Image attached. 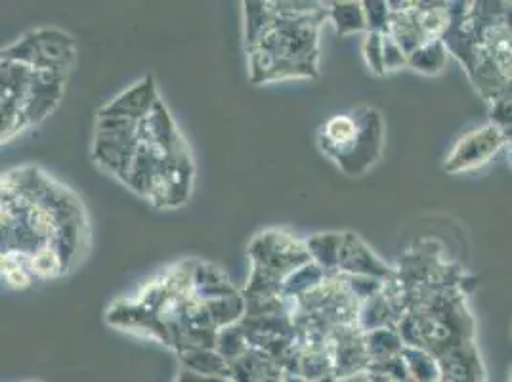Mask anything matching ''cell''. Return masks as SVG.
Here are the masks:
<instances>
[{
  "label": "cell",
  "instance_id": "obj_7",
  "mask_svg": "<svg viewBox=\"0 0 512 382\" xmlns=\"http://www.w3.org/2000/svg\"><path fill=\"white\" fill-rule=\"evenodd\" d=\"M507 146L505 128L497 123H486L467 132L455 142L444 163V170L449 174H461L470 170L482 169L491 159Z\"/></svg>",
  "mask_w": 512,
  "mask_h": 382
},
{
  "label": "cell",
  "instance_id": "obj_2",
  "mask_svg": "<svg viewBox=\"0 0 512 382\" xmlns=\"http://www.w3.org/2000/svg\"><path fill=\"white\" fill-rule=\"evenodd\" d=\"M327 20V4L314 14L276 12L274 22L258 43L247 50L251 83L264 85L285 79H316L320 73L318 37L321 25Z\"/></svg>",
  "mask_w": 512,
  "mask_h": 382
},
{
  "label": "cell",
  "instance_id": "obj_31",
  "mask_svg": "<svg viewBox=\"0 0 512 382\" xmlns=\"http://www.w3.org/2000/svg\"><path fill=\"white\" fill-rule=\"evenodd\" d=\"M384 69L386 73L388 71H398L402 67L409 65V56L406 54V50L396 43L390 35H384Z\"/></svg>",
  "mask_w": 512,
  "mask_h": 382
},
{
  "label": "cell",
  "instance_id": "obj_22",
  "mask_svg": "<svg viewBox=\"0 0 512 382\" xmlns=\"http://www.w3.org/2000/svg\"><path fill=\"white\" fill-rule=\"evenodd\" d=\"M327 277L329 276L321 270L318 264L308 262L306 266L295 270L291 276L283 281V291L281 293L287 300H297V298L312 293L314 289H318Z\"/></svg>",
  "mask_w": 512,
  "mask_h": 382
},
{
  "label": "cell",
  "instance_id": "obj_1",
  "mask_svg": "<svg viewBox=\"0 0 512 382\" xmlns=\"http://www.w3.org/2000/svg\"><path fill=\"white\" fill-rule=\"evenodd\" d=\"M2 255H37L54 247L71 270L90 237L81 199L43 170L22 167L2 178Z\"/></svg>",
  "mask_w": 512,
  "mask_h": 382
},
{
  "label": "cell",
  "instance_id": "obj_35",
  "mask_svg": "<svg viewBox=\"0 0 512 382\" xmlns=\"http://www.w3.org/2000/svg\"><path fill=\"white\" fill-rule=\"evenodd\" d=\"M312 382H339V379H337L335 375H327V377H323V379H318V381Z\"/></svg>",
  "mask_w": 512,
  "mask_h": 382
},
{
  "label": "cell",
  "instance_id": "obj_5",
  "mask_svg": "<svg viewBox=\"0 0 512 382\" xmlns=\"http://www.w3.org/2000/svg\"><path fill=\"white\" fill-rule=\"evenodd\" d=\"M77 46L71 35L58 29H35L18 43L2 50V60L29 65L33 69H54L69 73L75 64Z\"/></svg>",
  "mask_w": 512,
  "mask_h": 382
},
{
  "label": "cell",
  "instance_id": "obj_33",
  "mask_svg": "<svg viewBox=\"0 0 512 382\" xmlns=\"http://www.w3.org/2000/svg\"><path fill=\"white\" fill-rule=\"evenodd\" d=\"M365 377H367V382H402L398 381V379H394V377H390V375L375 373V371H367Z\"/></svg>",
  "mask_w": 512,
  "mask_h": 382
},
{
  "label": "cell",
  "instance_id": "obj_20",
  "mask_svg": "<svg viewBox=\"0 0 512 382\" xmlns=\"http://www.w3.org/2000/svg\"><path fill=\"white\" fill-rule=\"evenodd\" d=\"M243 14H245V48L251 50L258 39L264 35V31L274 22V8L268 0H245L243 2Z\"/></svg>",
  "mask_w": 512,
  "mask_h": 382
},
{
  "label": "cell",
  "instance_id": "obj_4",
  "mask_svg": "<svg viewBox=\"0 0 512 382\" xmlns=\"http://www.w3.org/2000/svg\"><path fill=\"white\" fill-rule=\"evenodd\" d=\"M354 111L358 117L356 134L341 148L325 153L350 178H358L371 169L379 161L384 144V119L381 111L369 106L356 107Z\"/></svg>",
  "mask_w": 512,
  "mask_h": 382
},
{
  "label": "cell",
  "instance_id": "obj_8",
  "mask_svg": "<svg viewBox=\"0 0 512 382\" xmlns=\"http://www.w3.org/2000/svg\"><path fill=\"white\" fill-rule=\"evenodd\" d=\"M69 73L54 69H33L29 90L23 102L25 128L35 127L58 107L64 96Z\"/></svg>",
  "mask_w": 512,
  "mask_h": 382
},
{
  "label": "cell",
  "instance_id": "obj_9",
  "mask_svg": "<svg viewBox=\"0 0 512 382\" xmlns=\"http://www.w3.org/2000/svg\"><path fill=\"white\" fill-rule=\"evenodd\" d=\"M106 318L107 323L113 327H119L128 333H136L146 339L157 340L172 350L171 333L165 327V323L136 298L117 300L113 306H109Z\"/></svg>",
  "mask_w": 512,
  "mask_h": 382
},
{
  "label": "cell",
  "instance_id": "obj_11",
  "mask_svg": "<svg viewBox=\"0 0 512 382\" xmlns=\"http://www.w3.org/2000/svg\"><path fill=\"white\" fill-rule=\"evenodd\" d=\"M339 274L346 276H367L390 281L398 276V270L388 266L384 260L375 255L360 235L344 232Z\"/></svg>",
  "mask_w": 512,
  "mask_h": 382
},
{
  "label": "cell",
  "instance_id": "obj_12",
  "mask_svg": "<svg viewBox=\"0 0 512 382\" xmlns=\"http://www.w3.org/2000/svg\"><path fill=\"white\" fill-rule=\"evenodd\" d=\"M157 100H159L157 86L153 77L148 75L125 92H121L109 104L100 107L98 117H123L132 121H144L150 115L153 106L157 104Z\"/></svg>",
  "mask_w": 512,
  "mask_h": 382
},
{
  "label": "cell",
  "instance_id": "obj_34",
  "mask_svg": "<svg viewBox=\"0 0 512 382\" xmlns=\"http://www.w3.org/2000/svg\"><path fill=\"white\" fill-rule=\"evenodd\" d=\"M281 382H310L306 381L304 377H300V375H295V373H283L281 375Z\"/></svg>",
  "mask_w": 512,
  "mask_h": 382
},
{
  "label": "cell",
  "instance_id": "obj_21",
  "mask_svg": "<svg viewBox=\"0 0 512 382\" xmlns=\"http://www.w3.org/2000/svg\"><path fill=\"white\" fill-rule=\"evenodd\" d=\"M295 375H300L310 382L323 379L327 375H335L331 346L323 348V350H300L297 348Z\"/></svg>",
  "mask_w": 512,
  "mask_h": 382
},
{
  "label": "cell",
  "instance_id": "obj_26",
  "mask_svg": "<svg viewBox=\"0 0 512 382\" xmlns=\"http://www.w3.org/2000/svg\"><path fill=\"white\" fill-rule=\"evenodd\" d=\"M2 266V279L12 287V289H29L37 279L31 272L29 266V256L18 255V253H6L0 260Z\"/></svg>",
  "mask_w": 512,
  "mask_h": 382
},
{
  "label": "cell",
  "instance_id": "obj_32",
  "mask_svg": "<svg viewBox=\"0 0 512 382\" xmlns=\"http://www.w3.org/2000/svg\"><path fill=\"white\" fill-rule=\"evenodd\" d=\"M176 382H222V379L197 375V373H193V371H188V369H182V367H180V373H178Z\"/></svg>",
  "mask_w": 512,
  "mask_h": 382
},
{
  "label": "cell",
  "instance_id": "obj_3",
  "mask_svg": "<svg viewBox=\"0 0 512 382\" xmlns=\"http://www.w3.org/2000/svg\"><path fill=\"white\" fill-rule=\"evenodd\" d=\"M247 253L251 258V270L274 279L281 287L295 270L312 262L306 241L278 228L256 234Z\"/></svg>",
  "mask_w": 512,
  "mask_h": 382
},
{
  "label": "cell",
  "instance_id": "obj_29",
  "mask_svg": "<svg viewBox=\"0 0 512 382\" xmlns=\"http://www.w3.org/2000/svg\"><path fill=\"white\" fill-rule=\"evenodd\" d=\"M339 277H341L342 283L348 287V291L360 300V304L383 293L384 283H386V281L375 279V277L346 276V274H339Z\"/></svg>",
  "mask_w": 512,
  "mask_h": 382
},
{
  "label": "cell",
  "instance_id": "obj_38",
  "mask_svg": "<svg viewBox=\"0 0 512 382\" xmlns=\"http://www.w3.org/2000/svg\"><path fill=\"white\" fill-rule=\"evenodd\" d=\"M507 157H509V163L512 165V144L507 146Z\"/></svg>",
  "mask_w": 512,
  "mask_h": 382
},
{
  "label": "cell",
  "instance_id": "obj_19",
  "mask_svg": "<svg viewBox=\"0 0 512 382\" xmlns=\"http://www.w3.org/2000/svg\"><path fill=\"white\" fill-rule=\"evenodd\" d=\"M398 323H400V316L394 312L392 304L388 302V298L384 297V293H379L377 297L362 302L358 325L363 333L383 329V327L398 329Z\"/></svg>",
  "mask_w": 512,
  "mask_h": 382
},
{
  "label": "cell",
  "instance_id": "obj_36",
  "mask_svg": "<svg viewBox=\"0 0 512 382\" xmlns=\"http://www.w3.org/2000/svg\"><path fill=\"white\" fill-rule=\"evenodd\" d=\"M505 136H507V146H509V144H512V125L505 127Z\"/></svg>",
  "mask_w": 512,
  "mask_h": 382
},
{
  "label": "cell",
  "instance_id": "obj_6",
  "mask_svg": "<svg viewBox=\"0 0 512 382\" xmlns=\"http://www.w3.org/2000/svg\"><path fill=\"white\" fill-rule=\"evenodd\" d=\"M140 146V121L123 117H98L94 163L125 182L136 149Z\"/></svg>",
  "mask_w": 512,
  "mask_h": 382
},
{
  "label": "cell",
  "instance_id": "obj_15",
  "mask_svg": "<svg viewBox=\"0 0 512 382\" xmlns=\"http://www.w3.org/2000/svg\"><path fill=\"white\" fill-rule=\"evenodd\" d=\"M344 232H323L306 239L312 262L318 264L327 276L339 274Z\"/></svg>",
  "mask_w": 512,
  "mask_h": 382
},
{
  "label": "cell",
  "instance_id": "obj_24",
  "mask_svg": "<svg viewBox=\"0 0 512 382\" xmlns=\"http://www.w3.org/2000/svg\"><path fill=\"white\" fill-rule=\"evenodd\" d=\"M449 50L442 39L428 41L409 56V67L423 75H438L448 64Z\"/></svg>",
  "mask_w": 512,
  "mask_h": 382
},
{
  "label": "cell",
  "instance_id": "obj_28",
  "mask_svg": "<svg viewBox=\"0 0 512 382\" xmlns=\"http://www.w3.org/2000/svg\"><path fill=\"white\" fill-rule=\"evenodd\" d=\"M363 12H365L367 33H381V35L388 33L390 22H392L390 2H384V0H365L363 2Z\"/></svg>",
  "mask_w": 512,
  "mask_h": 382
},
{
  "label": "cell",
  "instance_id": "obj_27",
  "mask_svg": "<svg viewBox=\"0 0 512 382\" xmlns=\"http://www.w3.org/2000/svg\"><path fill=\"white\" fill-rule=\"evenodd\" d=\"M249 342L247 337L241 329V325H230V327H224L218 331L216 335V346L214 350L228 361V363H234L237 358H241L247 350H249Z\"/></svg>",
  "mask_w": 512,
  "mask_h": 382
},
{
  "label": "cell",
  "instance_id": "obj_39",
  "mask_svg": "<svg viewBox=\"0 0 512 382\" xmlns=\"http://www.w3.org/2000/svg\"><path fill=\"white\" fill-rule=\"evenodd\" d=\"M222 382H234L232 379H222Z\"/></svg>",
  "mask_w": 512,
  "mask_h": 382
},
{
  "label": "cell",
  "instance_id": "obj_23",
  "mask_svg": "<svg viewBox=\"0 0 512 382\" xmlns=\"http://www.w3.org/2000/svg\"><path fill=\"white\" fill-rule=\"evenodd\" d=\"M402 358L406 361L413 382H440L442 379L440 361L436 360V356H432L428 350L406 346L402 352Z\"/></svg>",
  "mask_w": 512,
  "mask_h": 382
},
{
  "label": "cell",
  "instance_id": "obj_10",
  "mask_svg": "<svg viewBox=\"0 0 512 382\" xmlns=\"http://www.w3.org/2000/svg\"><path fill=\"white\" fill-rule=\"evenodd\" d=\"M329 342L333 354V373L339 381L367 373L371 360L367 356L365 333L360 329V325H348L337 329L329 337Z\"/></svg>",
  "mask_w": 512,
  "mask_h": 382
},
{
  "label": "cell",
  "instance_id": "obj_30",
  "mask_svg": "<svg viewBox=\"0 0 512 382\" xmlns=\"http://www.w3.org/2000/svg\"><path fill=\"white\" fill-rule=\"evenodd\" d=\"M383 37L384 35L381 33H365V41H363L365 64L371 69V73H375L379 77L386 75Z\"/></svg>",
  "mask_w": 512,
  "mask_h": 382
},
{
  "label": "cell",
  "instance_id": "obj_17",
  "mask_svg": "<svg viewBox=\"0 0 512 382\" xmlns=\"http://www.w3.org/2000/svg\"><path fill=\"white\" fill-rule=\"evenodd\" d=\"M327 14H329V22L333 23L335 31L341 37L354 35V33H367L363 2H356V0L327 2Z\"/></svg>",
  "mask_w": 512,
  "mask_h": 382
},
{
  "label": "cell",
  "instance_id": "obj_14",
  "mask_svg": "<svg viewBox=\"0 0 512 382\" xmlns=\"http://www.w3.org/2000/svg\"><path fill=\"white\" fill-rule=\"evenodd\" d=\"M182 369L193 371L197 375L216 377V379H232V367L214 348H186L176 352Z\"/></svg>",
  "mask_w": 512,
  "mask_h": 382
},
{
  "label": "cell",
  "instance_id": "obj_18",
  "mask_svg": "<svg viewBox=\"0 0 512 382\" xmlns=\"http://www.w3.org/2000/svg\"><path fill=\"white\" fill-rule=\"evenodd\" d=\"M365 348L371 363H377L402 356L406 342L396 327H383L365 333Z\"/></svg>",
  "mask_w": 512,
  "mask_h": 382
},
{
  "label": "cell",
  "instance_id": "obj_16",
  "mask_svg": "<svg viewBox=\"0 0 512 382\" xmlns=\"http://www.w3.org/2000/svg\"><path fill=\"white\" fill-rule=\"evenodd\" d=\"M230 367H232V381L234 382H262L270 375L283 373L276 361L255 348H249L241 358L230 363Z\"/></svg>",
  "mask_w": 512,
  "mask_h": 382
},
{
  "label": "cell",
  "instance_id": "obj_40",
  "mask_svg": "<svg viewBox=\"0 0 512 382\" xmlns=\"http://www.w3.org/2000/svg\"><path fill=\"white\" fill-rule=\"evenodd\" d=\"M511 382H512V375H511Z\"/></svg>",
  "mask_w": 512,
  "mask_h": 382
},
{
  "label": "cell",
  "instance_id": "obj_37",
  "mask_svg": "<svg viewBox=\"0 0 512 382\" xmlns=\"http://www.w3.org/2000/svg\"><path fill=\"white\" fill-rule=\"evenodd\" d=\"M281 375H283V373H278V375H270L268 379H264L262 382H281Z\"/></svg>",
  "mask_w": 512,
  "mask_h": 382
},
{
  "label": "cell",
  "instance_id": "obj_25",
  "mask_svg": "<svg viewBox=\"0 0 512 382\" xmlns=\"http://www.w3.org/2000/svg\"><path fill=\"white\" fill-rule=\"evenodd\" d=\"M205 306H207L214 327L218 331L224 329V327H230V325H237L247 314V304H245V298L241 295V291L235 293V295H230V297L211 300Z\"/></svg>",
  "mask_w": 512,
  "mask_h": 382
},
{
  "label": "cell",
  "instance_id": "obj_13",
  "mask_svg": "<svg viewBox=\"0 0 512 382\" xmlns=\"http://www.w3.org/2000/svg\"><path fill=\"white\" fill-rule=\"evenodd\" d=\"M235 293H239V291L235 289L234 283L218 266H214L211 262L195 260L192 274V295L199 302L207 304L211 300L230 297Z\"/></svg>",
  "mask_w": 512,
  "mask_h": 382
}]
</instances>
